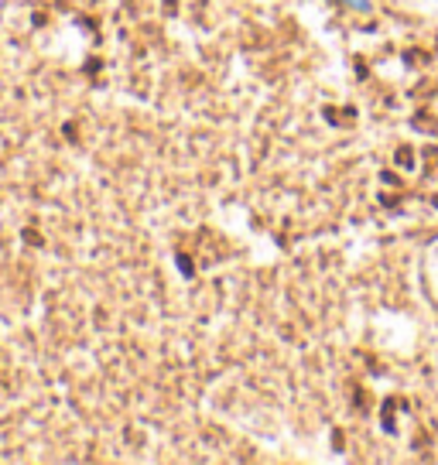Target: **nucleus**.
<instances>
[{
  "mask_svg": "<svg viewBox=\"0 0 438 465\" xmlns=\"http://www.w3.org/2000/svg\"><path fill=\"white\" fill-rule=\"evenodd\" d=\"M339 4H346V7H353V11H367L370 0H339Z\"/></svg>",
  "mask_w": 438,
  "mask_h": 465,
  "instance_id": "obj_1",
  "label": "nucleus"
}]
</instances>
